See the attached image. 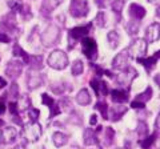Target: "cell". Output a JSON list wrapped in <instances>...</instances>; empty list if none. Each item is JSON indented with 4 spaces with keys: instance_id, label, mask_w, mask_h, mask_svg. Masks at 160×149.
Listing matches in <instances>:
<instances>
[{
    "instance_id": "cell-28",
    "label": "cell",
    "mask_w": 160,
    "mask_h": 149,
    "mask_svg": "<svg viewBox=\"0 0 160 149\" xmlns=\"http://www.w3.org/2000/svg\"><path fill=\"white\" fill-rule=\"evenodd\" d=\"M151 97H152V88H151V87H148V88H147L143 93H140V95H138L135 100L139 101V103L146 104L148 100H151Z\"/></svg>"
},
{
    "instance_id": "cell-25",
    "label": "cell",
    "mask_w": 160,
    "mask_h": 149,
    "mask_svg": "<svg viewBox=\"0 0 160 149\" xmlns=\"http://www.w3.org/2000/svg\"><path fill=\"white\" fill-rule=\"evenodd\" d=\"M113 138H115V131L111 128V127H108L104 129V137H103V144H104V147H109L111 144L113 142Z\"/></svg>"
},
{
    "instance_id": "cell-6",
    "label": "cell",
    "mask_w": 160,
    "mask_h": 149,
    "mask_svg": "<svg viewBox=\"0 0 160 149\" xmlns=\"http://www.w3.org/2000/svg\"><path fill=\"white\" fill-rule=\"evenodd\" d=\"M82 51L83 55H86V57L88 60H95L98 57V46H96V41L93 40L92 37H83L82 39Z\"/></svg>"
},
{
    "instance_id": "cell-38",
    "label": "cell",
    "mask_w": 160,
    "mask_h": 149,
    "mask_svg": "<svg viewBox=\"0 0 160 149\" xmlns=\"http://www.w3.org/2000/svg\"><path fill=\"white\" fill-rule=\"evenodd\" d=\"M156 136H158V132L156 133H153L152 136H149V137H147V138H144V141H142V148H144V149H149V147L153 144V141H155V138H156Z\"/></svg>"
},
{
    "instance_id": "cell-15",
    "label": "cell",
    "mask_w": 160,
    "mask_h": 149,
    "mask_svg": "<svg viewBox=\"0 0 160 149\" xmlns=\"http://www.w3.org/2000/svg\"><path fill=\"white\" fill-rule=\"evenodd\" d=\"M159 33H160V26L159 23H152L149 27L146 29V39L148 43H153L159 39Z\"/></svg>"
},
{
    "instance_id": "cell-11",
    "label": "cell",
    "mask_w": 160,
    "mask_h": 149,
    "mask_svg": "<svg viewBox=\"0 0 160 149\" xmlns=\"http://www.w3.org/2000/svg\"><path fill=\"white\" fill-rule=\"evenodd\" d=\"M136 74H138L136 69L128 67L126 71H123L122 73L119 74L116 80H118V83L120 84V85H127V87H129V84L132 83V80H133L135 77H136Z\"/></svg>"
},
{
    "instance_id": "cell-36",
    "label": "cell",
    "mask_w": 160,
    "mask_h": 149,
    "mask_svg": "<svg viewBox=\"0 0 160 149\" xmlns=\"http://www.w3.org/2000/svg\"><path fill=\"white\" fill-rule=\"evenodd\" d=\"M19 12L22 13V17L24 19V20H29V19L32 17V13H31V7H29L28 4H23Z\"/></svg>"
},
{
    "instance_id": "cell-18",
    "label": "cell",
    "mask_w": 160,
    "mask_h": 149,
    "mask_svg": "<svg viewBox=\"0 0 160 149\" xmlns=\"http://www.w3.org/2000/svg\"><path fill=\"white\" fill-rule=\"evenodd\" d=\"M83 140H84V144L87 147H92V145H96L99 144V140H98V135L95 133L93 129H86L83 133Z\"/></svg>"
},
{
    "instance_id": "cell-3",
    "label": "cell",
    "mask_w": 160,
    "mask_h": 149,
    "mask_svg": "<svg viewBox=\"0 0 160 149\" xmlns=\"http://www.w3.org/2000/svg\"><path fill=\"white\" fill-rule=\"evenodd\" d=\"M128 56H135L136 59L146 57L147 53V41L144 39H135V40L129 44V47L126 49Z\"/></svg>"
},
{
    "instance_id": "cell-14",
    "label": "cell",
    "mask_w": 160,
    "mask_h": 149,
    "mask_svg": "<svg viewBox=\"0 0 160 149\" xmlns=\"http://www.w3.org/2000/svg\"><path fill=\"white\" fill-rule=\"evenodd\" d=\"M16 26H18L16 24V16H15L13 12L6 15L2 20V24H0V27L4 28L8 32H13L15 29H16Z\"/></svg>"
},
{
    "instance_id": "cell-34",
    "label": "cell",
    "mask_w": 160,
    "mask_h": 149,
    "mask_svg": "<svg viewBox=\"0 0 160 149\" xmlns=\"http://www.w3.org/2000/svg\"><path fill=\"white\" fill-rule=\"evenodd\" d=\"M96 109L100 113H102V116H103L104 120H108V105L106 103H104V101H99L96 104Z\"/></svg>"
},
{
    "instance_id": "cell-50",
    "label": "cell",
    "mask_w": 160,
    "mask_h": 149,
    "mask_svg": "<svg viewBox=\"0 0 160 149\" xmlns=\"http://www.w3.org/2000/svg\"><path fill=\"white\" fill-rule=\"evenodd\" d=\"M89 124H91V125H96V124H98V116L96 115H91V118H89Z\"/></svg>"
},
{
    "instance_id": "cell-43",
    "label": "cell",
    "mask_w": 160,
    "mask_h": 149,
    "mask_svg": "<svg viewBox=\"0 0 160 149\" xmlns=\"http://www.w3.org/2000/svg\"><path fill=\"white\" fill-rule=\"evenodd\" d=\"M60 107L66 108V111H72V104H71V101H69L67 97H64L62 100V103H60Z\"/></svg>"
},
{
    "instance_id": "cell-35",
    "label": "cell",
    "mask_w": 160,
    "mask_h": 149,
    "mask_svg": "<svg viewBox=\"0 0 160 149\" xmlns=\"http://www.w3.org/2000/svg\"><path fill=\"white\" fill-rule=\"evenodd\" d=\"M139 28H140V24L136 20H132L127 24V32L129 35H136L139 32Z\"/></svg>"
},
{
    "instance_id": "cell-20",
    "label": "cell",
    "mask_w": 160,
    "mask_h": 149,
    "mask_svg": "<svg viewBox=\"0 0 160 149\" xmlns=\"http://www.w3.org/2000/svg\"><path fill=\"white\" fill-rule=\"evenodd\" d=\"M63 0H43L42 3V12L46 15V13H51L53 9H56L60 4H62Z\"/></svg>"
},
{
    "instance_id": "cell-33",
    "label": "cell",
    "mask_w": 160,
    "mask_h": 149,
    "mask_svg": "<svg viewBox=\"0 0 160 149\" xmlns=\"http://www.w3.org/2000/svg\"><path fill=\"white\" fill-rule=\"evenodd\" d=\"M124 4H126L124 0H113L112 4H111L112 11L116 15H120V13H122V11H123V8H124Z\"/></svg>"
},
{
    "instance_id": "cell-44",
    "label": "cell",
    "mask_w": 160,
    "mask_h": 149,
    "mask_svg": "<svg viewBox=\"0 0 160 149\" xmlns=\"http://www.w3.org/2000/svg\"><path fill=\"white\" fill-rule=\"evenodd\" d=\"M99 83H100V80L98 77H93L92 80H91V87H92V89L95 91V93L99 96Z\"/></svg>"
},
{
    "instance_id": "cell-39",
    "label": "cell",
    "mask_w": 160,
    "mask_h": 149,
    "mask_svg": "<svg viewBox=\"0 0 160 149\" xmlns=\"http://www.w3.org/2000/svg\"><path fill=\"white\" fill-rule=\"evenodd\" d=\"M23 4L20 3V0H9L8 2V7L11 8V11L15 13V12H19L20 8H22Z\"/></svg>"
},
{
    "instance_id": "cell-37",
    "label": "cell",
    "mask_w": 160,
    "mask_h": 149,
    "mask_svg": "<svg viewBox=\"0 0 160 149\" xmlns=\"http://www.w3.org/2000/svg\"><path fill=\"white\" fill-rule=\"evenodd\" d=\"M93 23H96V26H98V27L104 28V27H106V13L100 11V12L96 15V17H95Z\"/></svg>"
},
{
    "instance_id": "cell-51",
    "label": "cell",
    "mask_w": 160,
    "mask_h": 149,
    "mask_svg": "<svg viewBox=\"0 0 160 149\" xmlns=\"http://www.w3.org/2000/svg\"><path fill=\"white\" fill-rule=\"evenodd\" d=\"M13 149H27V148H26V144L22 142V144H18V145L15 147Z\"/></svg>"
},
{
    "instance_id": "cell-46",
    "label": "cell",
    "mask_w": 160,
    "mask_h": 149,
    "mask_svg": "<svg viewBox=\"0 0 160 149\" xmlns=\"http://www.w3.org/2000/svg\"><path fill=\"white\" fill-rule=\"evenodd\" d=\"M8 107H9V112H11L12 116L18 115V105H16V103H9Z\"/></svg>"
},
{
    "instance_id": "cell-55",
    "label": "cell",
    "mask_w": 160,
    "mask_h": 149,
    "mask_svg": "<svg viewBox=\"0 0 160 149\" xmlns=\"http://www.w3.org/2000/svg\"><path fill=\"white\" fill-rule=\"evenodd\" d=\"M148 2H149V3H156V4H158L159 0H148Z\"/></svg>"
},
{
    "instance_id": "cell-47",
    "label": "cell",
    "mask_w": 160,
    "mask_h": 149,
    "mask_svg": "<svg viewBox=\"0 0 160 149\" xmlns=\"http://www.w3.org/2000/svg\"><path fill=\"white\" fill-rule=\"evenodd\" d=\"M9 41H11V39H9L8 35L0 32V43H9Z\"/></svg>"
},
{
    "instance_id": "cell-2",
    "label": "cell",
    "mask_w": 160,
    "mask_h": 149,
    "mask_svg": "<svg viewBox=\"0 0 160 149\" xmlns=\"http://www.w3.org/2000/svg\"><path fill=\"white\" fill-rule=\"evenodd\" d=\"M48 65L58 71H63L68 65V56L60 49H55L48 56Z\"/></svg>"
},
{
    "instance_id": "cell-53",
    "label": "cell",
    "mask_w": 160,
    "mask_h": 149,
    "mask_svg": "<svg viewBox=\"0 0 160 149\" xmlns=\"http://www.w3.org/2000/svg\"><path fill=\"white\" fill-rule=\"evenodd\" d=\"M159 116L156 117V121H155V129H156V132H159Z\"/></svg>"
},
{
    "instance_id": "cell-56",
    "label": "cell",
    "mask_w": 160,
    "mask_h": 149,
    "mask_svg": "<svg viewBox=\"0 0 160 149\" xmlns=\"http://www.w3.org/2000/svg\"><path fill=\"white\" fill-rule=\"evenodd\" d=\"M38 149H44V147H39V148H38Z\"/></svg>"
},
{
    "instance_id": "cell-31",
    "label": "cell",
    "mask_w": 160,
    "mask_h": 149,
    "mask_svg": "<svg viewBox=\"0 0 160 149\" xmlns=\"http://www.w3.org/2000/svg\"><path fill=\"white\" fill-rule=\"evenodd\" d=\"M136 132H138V135H139V137L142 138V140H143V138H146L147 133H148V127H147V124L144 123V121L140 120V121H139V124H138Z\"/></svg>"
},
{
    "instance_id": "cell-5",
    "label": "cell",
    "mask_w": 160,
    "mask_h": 149,
    "mask_svg": "<svg viewBox=\"0 0 160 149\" xmlns=\"http://www.w3.org/2000/svg\"><path fill=\"white\" fill-rule=\"evenodd\" d=\"M89 12L87 0H71L69 4V13L73 17H86Z\"/></svg>"
},
{
    "instance_id": "cell-13",
    "label": "cell",
    "mask_w": 160,
    "mask_h": 149,
    "mask_svg": "<svg viewBox=\"0 0 160 149\" xmlns=\"http://www.w3.org/2000/svg\"><path fill=\"white\" fill-rule=\"evenodd\" d=\"M42 101H43L44 105H47L49 108V111H51V113H49V118H53L55 116H58L59 113L62 112L59 109V104L55 103L53 99L49 97L47 93H43V95H42Z\"/></svg>"
},
{
    "instance_id": "cell-17",
    "label": "cell",
    "mask_w": 160,
    "mask_h": 149,
    "mask_svg": "<svg viewBox=\"0 0 160 149\" xmlns=\"http://www.w3.org/2000/svg\"><path fill=\"white\" fill-rule=\"evenodd\" d=\"M108 111H109L108 120L119 121L120 118L123 117V115H126V112L128 111V108H126L124 105H118V107H112V108H109Z\"/></svg>"
},
{
    "instance_id": "cell-24",
    "label": "cell",
    "mask_w": 160,
    "mask_h": 149,
    "mask_svg": "<svg viewBox=\"0 0 160 149\" xmlns=\"http://www.w3.org/2000/svg\"><path fill=\"white\" fill-rule=\"evenodd\" d=\"M52 141L55 144V147H58V148L64 147L68 142V136L63 132H55L52 136Z\"/></svg>"
},
{
    "instance_id": "cell-42",
    "label": "cell",
    "mask_w": 160,
    "mask_h": 149,
    "mask_svg": "<svg viewBox=\"0 0 160 149\" xmlns=\"http://www.w3.org/2000/svg\"><path fill=\"white\" fill-rule=\"evenodd\" d=\"M28 115H29V118H31L32 121H38L40 112L38 111V109H35V108H29L28 109Z\"/></svg>"
},
{
    "instance_id": "cell-19",
    "label": "cell",
    "mask_w": 160,
    "mask_h": 149,
    "mask_svg": "<svg viewBox=\"0 0 160 149\" xmlns=\"http://www.w3.org/2000/svg\"><path fill=\"white\" fill-rule=\"evenodd\" d=\"M27 64L31 67L32 71H40L43 68V57L40 55H29Z\"/></svg>"
},
{
    "instance_id": "cell-48",
    "label": "cell",
    "mask_w": 160,
    "mask_h": 149,
    "mask_svg": "<svg viewBox=\"0 0 160 149\" xmlns=\"http://www.w3.org/2000/svg\"><path fill=\"white\" fill-rule=\"evenodd\" d=\"M4 112H6V104L3 103V99H0V115L4 113ZM0 124H3L2 120H0Z\"/></svg>"
},
{
    "instance_id": "cell-4",
    "label": "cell",
    "mask_w": 160,
    "mask_h": 149,
    "mask_svg": "<svg viewBox=\"0 0 160 149\" xmlns=\"http://www.w3.org/2000/svg\"><path fill=\"white\" fill-rule=\"evenodd\" d=\"M43 133V129H42V125L38 123V121H32L29 123L27 127H24L23 129V136L26 138L27 141L29 142H35L38 141L40 136H42Z\"/></svg>"
},
{
    "instance_id": "cell-16",
    "label": "cell",
    "mask_w": 160,
    "mask_h": 149,
    "mask_svg": "<svg viewBox=\"0 0 160 149\" xmlns=\"http://www.w3.org/2000/svg\"><path fill=\"white\" fill-rule=\"evenodd\" d=\"M146 8L139 6L136 3H132L131 6H129V16H131L133 20H142V19L146 16Z\"/></svg>"
},
{
    "instance_id": "cell-52",
    "label": "cell",
    "mask_w": 160,
    "mask_h": 149,
    "mask_svg": "<svg viewBox=\"0 0 160 149\" xmlns=\"http://www.w3.org/2000/svg\"><path fill=\"white\" fill-rule=\"evenodd\" d=\"M7 85V83L4 79H2V76H0V88H3V87H6Z\"/></svg>"
},
{
    "instance_id": "cell-58",
    "label": "cell",
    "mask_w": 160,
    "mask_h": 149,
    "mask_svg": "<svg viewBox=\"0 0 160 149\" xmlns=\"http://www.w3.org/2000/svg\"><path fill=\"white\" fill-rule=\"evenodd\" d=\"M118 149H119V148H118Z\"/></svg>"
},
{
    "instance_id": "cell-27",
    "label": "cell",
    "mask_w": 160,
    "mask_h": 149,
    "mask_svg": "<svg viewBox=\"0 0 160 149\" xmlns=\"http://www.w3.org/2000/svg\"><path fill=\"white\" fill-rule=\"evenodd\" d=\"M107 39L109 41V46H111L112 49L118 48L119 46V41H120V37H119V33L116 31H109L108 35H107Z\"/></svg>"
},
{
    "instance_id": "cell-7",
    "label": "cell",
    "mask_w": 160,
    "mask_h": 149,
    "mask_svg": "<svg viewBox=\"0 0 160 149\" xmlns=\"http://www.w3.org/2000/svg\"><path fill=\"white\" fill-rule=\"evenodd\" d=\"M91 28H92V24H87V26H83V27H75L72 29H69L68 40L71 41V47L73 46V43H76L80 39L86 37L89 33V31H91Z\"/></svg>"
},
{
    "instance_id": "cell-26",
    "label": "cell",
    "mask_w": 160,
    "mask_h": 149,
    "mask_svg": "<svg viewBox=\"0 0 160 149\" xmlns=\"http://www.w3.org/2000/svg\"><path fill=\"white\" fill-rule=\"evenodd\" d=\"M16 105H18V111H28L31 108V99L27 95H24L18 100Z\"/></svg>"
},
{
    "instance_id": "cell-40",
    "label": "cell",
    "mask_w": 160,
    "mask_h": 149,
    "mask_svg": "<svg viewBox=\"0 0 160 149\" xmlns=\"http://www.w3.org/2000/svg\"><path fill=\"white\" fill-rule=\"evenodd\" d=\"M9 96L13 99H16L19 96V85L16 83H12L11 87H9Z\"/></svg>"
},
{
    "instance_id": "cell-57",
    "label": "cell",
    "mask_w": 160,
    "mask_h": 149,
    "mask_svg": "<svg viewBox=\"0 0 160 149\" xmlns=\"http://www.w3.org/2000/svg\"><path fill=\"white\" fill-rule=\"evenodd\" d=\"M0 140H2V136H0Z\"/></svg>"
},
{
    "instance_id": "cell-30",
    "label": "cell",
    "mask_w": 160,
    "mask_h": 149,
    "mask_svg": "<svg viewBox=\"0 0 160 149\" xmlns=\"http://www.w3.org/2000/svg\"><path fill=\"white\" fill-rule=\"evenodd\" d=\"M13 55L16 57H23V60H24V63H27V60H28V56L29 55L24 51V49L19 46V44H15L13 46Z\"/></svg>"
},
{
    "instance_id": "cell-41",
    "label": "cell",
    "mask_w": 160,
    "mask_h": 149,
    "mask_svg": "<svg viewBox=\"0 0 160 149\" xmlns=\"http://www.w3.org/2000/svg\"><path fill=\"white\" fill-rule=\"evenodd\" d=\"M100 92H102V95H103V96H107V95H108V87H107V83H106V81H103V80H100V83H99V95H100Z\"/></svg>"
},
{
    "instance_id": "cell-21",
    "label": "cell",
    "mask_w": 160,
    "mask_h": 149,
    "mask_svg": "<svg viewBox=\"0 0 160 149\" xmlns=\"http://www.w3.org/2000/svg\"><path fill=\"white\" fill-rule=\"evenodd\" d=\"M111 96H112V101L115 103L123 104L128 101V93L126 91H123V89H113L111 92Z\"/></svg>"
},
{
    "instance_id": "cell-32",
    "label": "cell",
    "mask_w": 160,
    "mask_h": 149,
    "mask_svg": "<svg viewBox=\"0 0 160 149\" xmlns=\"http://www.w3.org/2000/svg\"><path fill=\"white\" fill-rule=\"evenodd\" d=\"M51 91L55 93V95H63L64 91H66V84H64L63 81L53 83L51 85Z\"/></svg>"
},
{
    "instance_id": "cell-12",
    "label": "cell",
    "mask_w": 160,
    "mask_h": 149,
    "mask_svg": "<svg viewBox=\"0 0 160 149\" xmlns=\"http://www.w3.org/2000/svg\"><path fill=\"white\" fill-rule=\"evenodd\" d=\"M0 136H2V141L8 145V144H12V142L16 141L19 133H18V131H16L15 128H12V127H6L2 132H0Z\"/></svg>"
},
{
    "instance_id": "cell-49",
    "label": "cell",
    "mask_w": 160,
    "mask_h": 149,
    "mask_svg": "<svg viewBox=\"0 0 160 149\" xmlns=\"http://www.w3.org/2000/svg\"><path fill=\"white\" fill-rule=\"evenodd\" d=\"M108 0H96V4L99 7H102V8H106L107 6H108Z\"/></svg>"
},
{
    "instance_id": "cell-9",
    "label": "cell",
    "mask_w": 160,
    "mask_h": 149,
    "mask_svg": "<svg viewBox=\"0 0 160 149\" xmlns=\"http://www.w3.org/2000/svg\"><path fill=\"white\" fill-rule=\"evenodd\" d=\"M26 84H27V87H28L29 91H33V89L42 87V84H43V76L38 71H32V69H31V71L27 73Z\"/></svg>"
},
{
    "instance_id": "cell-8",
    "label": "cell",
    "mask_w": 160,
    "mask_h": 149,
    "mask_svg": "<svg viewBox=\"0 0 160 149\" xmlns=\"http://www.w3.org/2000/svg\"><path fill=\"white\" fill-rule=\"evenodd\" d=\"M128 53L127 51H123V52H120L118 53L116 56H115V59L112 60V68L115 69V71H119V72H123V71H126V69L129 67L128 65Z\"/></svg>"
},
{
    "instance_id": "cell-10",
    "label": "cell",
    "mask_w": 160,
    "mask_h": 149,
    "mask_svg": "<svg viewBox=\"0 0 160 149\" xmlns=\"http://www.w3.org/2000/svg\"><path fill=\"white\" fill-rule=\"evenodd\" d=\"M23 71V63L20 60H11L8 61L7 67H6V74L8 77L15 79V77H19L22 74Z\"/></svg>"
},
{
    "instance_id": "cell-45",
    "label": "cell",
    "mask_w": 160,
    "mask_h": 149,
    "mask_svg": "<svg viewBox=\"0 0 160 149\" xmlns=\"http://www.w3.org/2000/svg\"><path fill=\"white\" fill-rule=\"evenodd\" d=\"M131 107L135 108V109H139V111H142V109H146V104H143V103H139V101H132L131 103Z\"/></svg>"
},
{
    "instance_id": "cell-23",
    "label": "cell",
    "mask_w": 160,
    "mask_h": 149,
    "mask_svg": "<svg viewBox=\"0 0 160 149\" xmlns=\"http://www.w3.org/2000/svg\"><path fill=\"white\" fill-rule=\"evenodd\" d=\"M158 59H159V52H156L155 53V56H151V57H140V59H138V61L139 63H142L144 67H146V69L148 72H151V69L153 68V65L156 64V61H158Z\"/></svg>"
},
{
    "instance_id": "cell-54",
    "label": "cell",
    "mask_w": 160,
    "mask_h": 149,
    "mask_svg": "<svg viewBox=\"0 0 160 149\" xmlns=\"http://www.w3.org/2000/svg\"><path fill=\"white\" fill-rule=\"evenodd\" d=\"M155 81H156V85H159V74H156V77H155Z\"/></svg>"
},
{
    "instance_id": "cell-22",
    "label": "cell",
    "mask_w": 160,
    "mask_h": 149,
    "mask_svg": "<svg viewBox=\"0 0 160 149\" xmlns=\"http://www.w3.org/2000/svg\"><path fill=\"white\" fill-rule=\"evenodd\" d=\"M76 101H78V104H80V105H83V107L88 105V104L91 103V95H89L87 88H83L79 91L78 96H76Z\"/></svg>"
},
{
    "instance_id": "cell-1",
    "label": "cell",
    "mask_w": 160,
    "mask_h": 149,
    "mask_svg": "<svg viewBox=\"0 0 160 149\" xmlns=\"http://www.w3.org/2000/svg\"><path fill=\"white\" fill-rule=\"evenodd\" d=\"M60 40V28L56 24H49L40 36V41L44 47H52Z\"/></svg>"
},
{
    "instance_id": "cell-29",
    "label": "cell",
    "mask_w": 160,
    "mask_h": 149,
    "mask_svg": "<svg viewBox=\"0 0 160 149\" xmlns=\"http://www.w3.org/2000/svg\"><path fill=\"white\" fill-rule=\"evenodd\" d=\"M84 71V65H83V61L82 60H75L71 65V73L73 76H80Z\"/></svg>"
}]
</instances>
